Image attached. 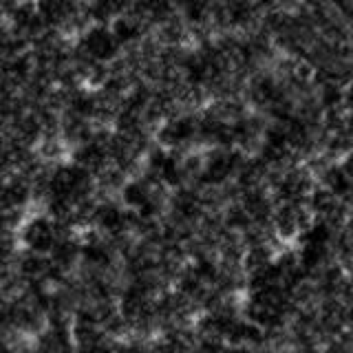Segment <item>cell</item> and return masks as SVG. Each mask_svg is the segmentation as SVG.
<instances>
[{"label":"cell","mask_w":353,"mask_h":353,"mask_svg":"<svg viewBox=\"0 0 353 353\" xmlns=\"http://www.w3.org/2000/svg\"><path fill=\"white\" fill-rule=\"evenodd\" d=\"M121 53V44L117 42L113 29L108 25H86L77 33L73 58L77 71L86 75H95V71H108Z\"/></svg>","instance_id":"obj_1"},{"label":"cell","mask_w":353,"mask_h":353,"mask_svg":"<svg viewBox=\"0 0 353 353\" xmlns=\"http://www.w3.org/2000/svg\"><path fill=\"white\" fill-rule=\"evenodd\" d=\"M66 232H71V228L60 223V221L53 219L49 212H36L31 216H25V221L20 223L18 243L25 248V252L44 254V256H49Z\"/></svg>","instance_id":"obj_2"},{"label":"cell","mask_w":353,"mask_h":353,"mask_svg":"<svg viewBox=\"0 0 353 353\" xmlns=\"http://www.w3.org/2000/svg\"><path fill=\"white\" fill-rule=\"evenodd\" d=\"M36 7L44 27L55 33L82 31L86 20H91L88 0H38Z\"/></svg>","instance_id":"obj_3"},{"label":"cell","mask_w":353,"mask_h":353,"mask_svg":"<svg viewBox=\"0 0 353 353\" xmlns=\"http://www.w3.org/2000/svg\"><path fill=\"white\" fill-rule=\"evenodd\" d=\"M157 139L168 150H183L199 139V115L190 110H179L161 121L157 130Z\"/></svg>","instance_id":"obj_4"},{"label":"cell","mask_w":353,"mask_h":353,"mask_svg":"<svg viewBox=\"0 0 353 353\" xmlns=\"http://www.w3.org/2000/svg\"><path fill=\"white\" fill-rule=\"evenodd\" d=\"M27 99L18 88H11L7 84H0V135L14 128L18 117L27 110Z\"/></svg>","instance_id":"obj_5"},{"label":"cell","mask_w":353,"mask_h":353,"mask_svg":"<svg viewBox=\"0 0 353 353\" xmlns=\"http://www.w3.org/2000/svg\"><path fill=\"white\" fill-rule=\"evenodd\" d=\"M130 9L132 0H88V14H91V20L99 25H108Z\"/></svg>","instance_id":"obj_6"}]
</instances>
